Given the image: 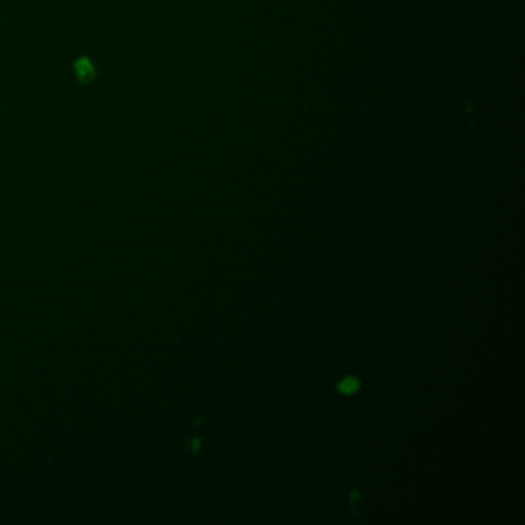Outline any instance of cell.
<instances>
[{
	"instance_id": "1",
	"label": "cell",
	"mask_w": 525,
	"mask_h": 525,
	"mask_svg": "<svg viewBox=\"0 0 525 525\" xmlns=\"http://www.w3.org/2000/svg\"><path fill=\"white\" fill-rule=\"evenodd\" d=\"M357 388H359V382H357L355 378H347V379H344L341 384H339V392L344 393V394L355 393Z\"/></svg>"
}]
</instances>
